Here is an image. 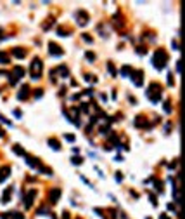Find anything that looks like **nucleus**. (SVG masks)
Returning a JSON list of instances; mask_svg holds the SVG:
<instances>
[{
	"label": "nucleus",
	"mask_w": 185,
	"mask_h": 219,
	"mask_svg": "<svg viewBox=\"0 0 185 219\" xmlns=\"http://www.w3.org/2000/svg\"><path fill=\"white\" fill-rule=\"evenodd\" d=\"M168 63V54H166V50L163 49H158L154 54H152V66L156 68V70H163Z\"/></svg>",
	"instance_id": "1"
},
{
	"label": "nucleus",
	"mask_w": 185,
	"mask_h": 219,
	"mask_svg": "<svg viewBox=\"0 0 185 219\" xmlns=\"http://www.w3.org/2000/svg\"><path fill=\"white\" fill-rule=\"evenodd\" d=\"M42 71H43V63H42V59L35 57L33 61L29 63V73H31V78H33V80H38V78L42 77Z\"/></svg>",
	"instance_id": "2"
},
{
	"label": "nucleus",
	"mask_w": 185,
	"mask_h": 219,
	"mask_svg": "<svg viewBox=\"0 0 185 219\" xmlns=\"http://www.w3.org/2000/svg\"><path fill=\"white\" fill-rule=\"evenodd\" d=\"M145 94H147V98L151 99L152 103H158V101H161L163 89L159 87V84H151V85H149V89L145 91Z\"/></svg>",
	"instance_id": "3"
},
{
	"label": "nucleus",
	"mask_w": 185,
	"mask_h": 219,
	"mask_svg": "<svg viewBox=\"0 0 185 219\" xmlns=\"http://www.w3.org/2000/svg\"><path fill=\"white\" fill-rule=\"evenodd\" d=\"M75 19H76V23H78V26H85V24L88 23V14H87L85 11H76Z\"/></svg>",
	"instance_id": "4"
},
{
	"label": "nucleus",
	"mask_w": 185,
	"mask_h": 219,
	"mask_svg": "<svg viewBox=\"0 0 185 219\" xmlns=\"http://www.w3.org/2000/svg\"><path fill=\"white\" fill-rule=\"evenodd\" d=\"M130 78L133 80V84L137 87H142V84H144V71H133Z\"/></svg>",
	"instance_id": "5"
},
{
	"label": "nucleus",
	"mask_w": 185,
	"mask_h": 219,
	"mask_svg": "<svg viewBox=\"0 0 185 219\" xmlns=\"http://www.w3.org/2000/svg\"><path fill=\"white\" fill-rule=\"evenodd\" d=\"M48 52H50V56H59L61 57L62 54H64V50L59 47V45H55L54 42H50L48 43Z\"/></svg>",
	"instance_id": "6"
},
{
	"label": "nucleus",
	"mask_w": 185,
	"mask_h": 219,
	"mask_svg": "<svg viewBox=\"0 0 185 219\" xmlns=\"http://www.w3.org/2000/svg\"><path fill=\"white\" fill-rule=\"evenodd\" d=\"M28 96H29V85H23L19 89V92H17V99L24 101V99H28Z\"/></svg>",
	"instance_id": "7"
},
{
	"label": "nucleus",
	"mask_w": 185,
	"mask_h": 219,
	"mask_svg": "<svg viewBox=\"0 0 185 219\" xmlns=\"http://www.w3.org/2000/svg\"><path fill=\"white\" fill-rule=\"evenodd\" d=\"M61 197V190L59 188H54V190L50 191V195H48V200H50V204H55L57 200Z\"/></svg>",
	"instance_id": "8"
},
{
	"label": "nucleus",
	"mask_w": 185,
	"mask_h": 219,
	"mask_svg": "<svg viewBox=\"0 0 185 219\" xmlns=\"http://www.w3.org/2000/svg\"><path fill=\"white\" fill-rule=\"evenodd\" d=\"M0 217H2V219H23L24 216L19 214V212H7V214H2Z\"/></svg>",
	"instance_id": "9"
},
{
	"label": "nucleus",
	"mask_w": 185,
	"mask_h": 219,
	"mask_svg": "<svg viewBox=\"0 0 185 219\" xmlns=\"http://www.w3.org/2000/svg\"><path fill=\"white\" fill-rule=\"evenodd\" d=\"M12 186H9L5 191H4V195H2V204H9L11 202V195H12Z\"/></svg>",
	"instance_id": "10"
},
{
	"label": "nucleus",
	"mask_w": 185,
	"mask_h": 219,
	"mask_svg": "<svg viewBox=\"0 0 185 219\" xmlns=\"http://www.w3.org/2000/svg\"><path fill=\"white\" fill-rule=\"evenodd\" d=\"M36 197V190H31L29 193H28V197H26V202H24V205H26V209H29L31 205H33V198Z\"/></svg>",
	"instance_id": "11"
},
{
	"label": "nucleus",
	"mask_w": 185,
	"mask_h": 219,
	"mask_svg": "<svg viewBox=\"0 0 185 219\" xmlns=\"http://www.w3.org/2000/svg\"><path fill=\"white\" fill-rule=\"evenodd\" d=\"M26 163L29 167H33V169H38L40 167V160L35 158V156H26Z\"/></svg>",
	"instance_id": "12"
},
{
	"label": "nucleus",
	"mask_w": 185,
	"mask_h": 219,
	"mask_svg": "<svg viewBox=\"0 0 185 219\" xmlns=\"http://www.w3.org/2000/svg\"><path fill=\"white\" fill-rule=\"evenodd\" d=\"M135 125H137V127H151V124H147V122H145V118H142V117H137V118H135Z\"/></svg>",
	"instance_id": "13"
},
{
	"label": "nucleus",
	"mask_w": 185,
	"mask_h": 219,
	"mask_svg": "<svg viewBox=\"0 0 185 219\" xmlns=\"http://www.w3.org/2000/svg\"><path fill=\"white\" fill-rule=\"evenodd\" d=\"M9 170H11V167H4V169H0V183H4L7 177H9V174H11Z\"/></svg>",
	"instance_id": "14"
},
{
	"label": "nucleus",
	"mask_w": 185,
	"mask_h": 219,
	"mask_svg": "<svg viewBox=\"0 0 185 219\" xmlns=\"http://www.w3.org/2000/svg\"><path fill=\"white\" fill-rule=\"evenodd\" d=\"M14 78H17L19 80L21 77H24V68H21V66H16L14 68V75H12Z\"/></svg>",
	"instance_id": "15"
},
{
	"label": "nucleus",
	"mask_w": 185,
	"mask_h": 219,
	"mask_svg": "<svg viewBox=\"0 0 185 219\" xmlns=\"http://www.w3.org/2000/svg\"><path fill=\"white\" fill-rule=\"evenodd\" d=\"M57 71L61 73V77H62V78H68V77H69V71H68V66H66V64H61V66L57 68Z\"/></svg>",
	"instance_id": "16"
},
{
	"label": "nucleus",
	"mask_w": 185,
	"mask_h": 219,
	"mask_svg": "<svg viewBox=\"0 0 185 219\" xmlns=\"http://www.w3.org/2000/svg\"><path fill=\"white\" fill-rule=\"evenodd\" d=\"M12 56H16L17 59H23V57L26 56V50L24 49H17V47H16V49L12 50Z\"/></svg>",
	"instance_id": "17"
},
{
	"label": "nucleus",
	"mask_w": 185,
	"mask_h": 219,
	"mask_svg": "<svg viewBox=\"0 0 185 219\" xmlns=\"http://www.w3.org/2000/svg\"><path fill=\"white\" fill-rule=\"evenodd\" d=\"M113 23H114V26H116V28H121V26H123V21H121V14H119V12L113 18Z\"/></svg>",
	"instance_id": "18"
},
{
	"label": "nucleus",
	"mask_w": 185,
	"mask_h": 219,
	"mask_svg": "<svg viewBox=\"0 0 185 219\" xmlns=\"http://www.w3.org/2000/svg\"><path fill=\"white\" fill-rule=\"evenodd\" d=\"M48 144H50V148H52V150H57V151L61 150V144H59V141H57V139H54V137H50V139H48Z\"/></svg>",
	"instance_id": "19"
},
{
	"label": "nucleus",
	"mask_w": 185,
	"mask_h": 219,
	"mask_svg": "<svg viewBox=\"0 0 185 219\" xmlns=\"http://www.w3.org/2000/svg\"><path fill=\"white\" fill-rule=\"evenodd\" d=\"M131 73H133L131 66H123V68H121V75H123V77H128V78H130Z\"/></svg>",
	"instance_id": "20"
},
{
	"label": "nucleus",
	"mask_w": 185,
	"mask_h": 219,
	"mask_svg": "<svg viewBox=\"0 0 185 219\" xmlns=\"http://www.w3.org/2000/svg\"><path fill=\"white\" fill-rule=\"evenodd\" d=\"M12 151H14V153H17V155H23V156H26V153H24V150L21 148L19 144H14V146H12Z\"/></svg>",
	"instance_id": "21"
},
{
	"label": "nucleus",
	"mask_w": 185,
	"mask_h": 219,
	"mask_svg": "<svg viewBox=\"0 0 185 219\" xmlns=\"http://www.w3.org/2000/svg\"><path fill=\"white\" fill-rule=\"evenodd\" d=\"M9 63V56L5 52H0V64H7Z\"/></svg>",
	"instance_id": "22"
},
{
	"label": "nucleus",
	"mask_w": 185,
	"mask_h": 219,
	"mask_svg": "<svg viewBox=\"0 0 185 219\" xmlns=\"http://www.w3.org/2000/svg\"><path fill=\"white\" fill-rule=\"evenodd\" d=\"M85 57H87V59H88V63H94V61H95V54H94V52H85Z\"/></svg>",
	"instance_id": "23"
},
{
	"label": "nucleus",
	"mask_w": 185,
	"mask_h": 219,
	"mask_svg": "<svg viewBox=\"0 0 185 219\" xmlns=\"http://www.w3.org/2000/svg\"><path fill=\"white\" fill-rule=\"evenodd\" d=\"M71 163H75V165H82L83 158H82V156H73V158H71Z\"/></svg>",
	"instance_id": "24"
},
{
	"label": "nucleus",
	"mask_w": 185,
	"mask_h": 219,
	"mask_svg": "<svg viewBox=\"0 0 185 219\" xmlns=\"http://www.w3.org/2000/svg\"><path fill=\"white\" fill-rule=\"evenodd\" d=\"M38 216H48V209L47 207H40L38 209Z\"/></svg>",
	"instance_id": "25"
},
{
	"label": "nucleus",
	"mask_w": 185,
	"mask_h": 219,
	"mask_svg": "<svg viewBox=\"0 0 185 219\" xmlns=\"http://www.w3.org/2000/svg\"><path fill=\"white\" fill-rule=\"evenodd\" d=\"M107 70H109V73L113 75V77H116V68H114L111 63H107Z\"/></svg>",
	"instance_id": "26"
},
{
	"label": "nucleus",
	"mask_w": 185,
	"mask_h": 219,
	"mask_svg": "<svg viewBox=\"0 0 185 219\" xmlns=\"http://www.w3.org/2000/svg\"><path fill=\"white\" fill-rule=\"evenodd\" d=\"M40 172H42V174H47V176L52 174V170L48 169V167H40Z\"/></svg>",
	"instance_id": "27"
},
{
	"label": "nucleus",
	"mask_w": 185,
	"mask_h": 219,
	"mask_svg": "<svg viewBox=\"0 0 185 219\" xmlns=\"http://www.w3.org/2000/svg\"><path fill=\"white\" fill-rule=\"evenodd\" d=\"M57 35H61V37H68L69 33L66 31V30H62V28H57Z\"/></svg>",
	"instance_id": "28"
},
{
	"label": "nucleus",
	"mask_w": 185,
	"mask_h": 219,
	"mask_svg": "<svg viewBox=\"0 0 185 219\" xmlns=\"http://www.w3.org/2000/svg\"><path fill=\"white\" fill-rule=\"evenodd\" d=\"M0 122H4L5 125H12V122H9L7 118H4V115H0Z\"/></svg>",
	"instance_id": "29"
},
{
	"label": "nucleus",
	"mask_w": 185,
	"mask_h": 219,
	"mask_svg": "<svg viewBox=\"0 0 185 219\" xmlns=\"http://www.w3.org/2000/svg\"><path fill=\"white\" fill-rule=\"evenodd\" d=\"M165 111H166V113H170V111H171V105H170V103H165Z\"/></svg>",
	"instance_id": "30"
},
{
	"label": "nucleus",
	"mask_w": 185,
	"mask_h": 219,
	"mask_svg": "<svg viewBox=\"0 0 185 219\" xmlns=\"http://www.w3.org/2000/svg\"><path fill=\"white\" fill-rule=\"evenodd\" d=\"M64 137H66V141H71V143L75 141V136H73V134H66Z\"/></svg>",
	"instance_id": "31"
},
{
	"label": "nucleus",
	"mask_w": 185,
	"mask_h": 219,
	"mask_svg": "<svg viewBox=\"0 0 185 219\" xmlns=\"http://www.w3.org/2000/svg\"><path fill=\"white\" fill-rule=\"evenodd\" d=\"M166 80H168V84L170 85H173L175 82H173V77H171V73H168V77H166Z\"/></svg>",
	"instance_id": "32"
},
{
	"label": "nucleus",
	"mask_w": 185,
	"mask_h": 219,
	"mask_svg": "<svg viewBox=\"0 0 185 219\" xmlns=\"http://www.w3.org/2000/svg\"><path fill=\"white\" fill-rule=\"evenodd\" d=\"M149 197H151V204L156 207V205H158V200H156V197H154V195H149Z\"/></svg>",
	"instance_id": "33"
},
{
	"label": "nucleus",
	"mask_w": 185,
	"mask_h": 219,
	"mask_svg": "<svg viewBox=\"0 0 185 219\" xmlns=\"http://www.w3.org/2000/svg\"><path fill=\"white\" fill-rule=\"evenodd\" d=\"M12 115L16 117V118H21V110H14V111H12Z\"/></svg>",
	"instance_id": "34"
},
{
	"label": "nucleus",
	"mask_w": 185,
	"mask_h": 219,
	"mask_svg": "<svg viewBox=\"0 0 185 219\" xmlns=\"http://www.w3.org/2000/svg\"><path fill=\"white\" fill-rule=\"evenodd\" d=\"M83 40H85V42H88V43H92V37H88V35H83Z\"/></svg>",
	"instance_id": "35"
},
{
	"label": "nucleus",
	"mask_w": 185,
	"mask_h": 219,
	"mask_svg": "<svg viewBox=\"0 0 185 219\" xmlns=\"http://www.w3.org/2000/svg\"><path fill=\"white\" fill-rule=\"evenodd\" d=\"M121 179H123V174H121V172H116V181H118V183H119Z\"/></svg>",
	"instance_id": "36"
},
{
	"label": "nucleus",
	"mask_w": 185,
	"mask_h": 219,
	"mask_svg": "<svg viewBox=\"0 0 185 219\" xmlns=\"http://www.w3.org/2000/svg\"><path fill=\"white\" fill-rule=\"evenodd\" d=\"M35 98L38 99V98H42V89H38V91L35 92Z\"/></svg>",
	"instance_id": "37"
},
{
	"label": "nucleus",
	"mask_w": 185,
	"mask_h": 219,
	"mask_svg": "<svg viewBox=\"0 0 185 219\" xmlns=\"http://www.w3.org/2000/svg\"><path fill=\"white\" fill-rule=\"evenodd\" d=\"M137 54H145V47H142V49L138 47V49H137Z\"/></svg>",
	"instance_id": "38"
},
{
	"label": "nucleus",
	"mask_w": 185,
	"mask_h": 219,
	"mask_svg": "<svg viewBox=\"0 0 185 219\" xmlns=\"http://www.w3.org/2000/svg\"><path fill=\"white\" fill-rule=\"evenodd\" d=\"M114 160H116V162H123V156H121V155H116V158H114Z\"/></svg>",
	"instance_id": "39"
},
{
	"label": "nucleus",
	"mask_w": 185,
	"mask_h": 219,
	"mask_svg": "<svg viewBox=\"0 0 185 219\" xmlns=\"http://www.w3.org/2000/svg\"><path fill=\"white\" fill-rule=\"evenodd\" d=\"M62 219H69V212H62Z\"/></svg>",
	"instance_id": "40"
},
{
	"label": "nucleus",
	"mask_w": 185,
	"mask_h": 219,
	"mask_svg": "<svg viewBox=\"0 0 185 219\" xmlns=\"http://www.w3.org/2000/svg\"><path fill=\"white\" fill-rule=\"evenodd\" d=\"M161 219H170V217H166L165 214H161Z\"/></svg>",
	"instance_id": "41"
},
{
	"label": "nucleus",
	"mask_w": 185,
	"mask_h": 219,
	"mask_svg": "<svg viewBox=\"0 0 185 219\" xmlns=\"http://www.w3.org/2000/svg\"><path fill=\"white\" fill-rule=\"evenodd\" d=\"M2 136H4V130H2V129H0V137H2Z\"/></svg>",
	"instance_id": "42"
},
{
	"label": "nucleus",
	"mask_w": 185,
	"mask_h": 219,
	"mask_svg": "<svg viewBox=\"0 0 185 219\" xmlns=\"http://www.w3.org/2000/svg\"><path fill=\"white\" fill-rule=\"evenodd\" d=\"M52 219H55V216H52Z\"/></svg>",
	"instance_id": "43"
},
{
	"label": "nucleus",
	"mask_w": 185,
	"mask_h": 219,
	"mask_svg": "<svg viewBox=\"0 0 185 219\" xmlns=\"http://www.w3.org/2000/svg\"><path fill=\"white\" fill-rule=\"evenodd\" d=\"M145 219H151V217H145Z\"/></svg>",
	"instance_id": "44"
}]
</instances>
